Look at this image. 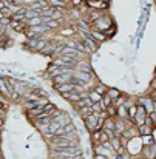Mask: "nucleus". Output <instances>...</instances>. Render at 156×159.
Wrapping results in <instances>:
<instances>
[{"instance_id": "nucleus-4", "label": "nucleus", "mask_w": 156, "mask_h": 159, "mask_svg": "<svg viewBox=\"0 0 156 159\" xmlns=\"http://www.w3.org/2000/svg\"><path fill=\"white\" fill-rule=\"evenodd\" d=\"M102 16H104V12H102V11L90 9V11H88V14H87L85 17H82V19H85V20H87L90 25H93V23H94V22H98V20H99Z\"/></svg>"}, {"instance_id": "nucleus-30", "label": "nucleus", "mask_w": 156, "mask_h": 159, "mask_svg": "<svg viewBox=\"0 0 156 159\" xmlns=\"http://www.w3.org/2000/svg\"><path fill=\"white\" fill-rule=\"evenodd\" d=\"M108 141H110V134H108L105 130H102V131H101V145L105 144V142H108Z\"/></svg>"}, {"instance_id": "nucleus-16", "label": "nucleus", "mask_w": 156, "mask_h": 159, "mask_svg": "<svg viewBox=\"0 0 156 159\" xmlns=\"http://www.w3.org/2000/svg\"><path fill=\"white\" fill-rule=\"evenodd\" d=\"M93 90H94V91H96V93H98L101 98H102V96H105V94H107V91H108V87L99 80V82L94 85V88H93Z\"/></svg>"}, {"instance_id": "nucleus-8", "label": "nucleus", "mask_w": 156, "mask_h": 159, "mask_svg": "<svg viewBox=\"0 0 156 159\" xmlns=\"http://www.w3.org/2000/svg\"><path fill=\"white\" fill-rule=\"evenodd\" d=\"M9 28H12V31H14V33L23 34V33H25V30H26L28 26L25 25V22H16V20H11V25H9Z\"/></svg>"}, {"instance_id": "nucleus-42", "label": "nucleus", "mask_w": 156, "mask_h": 159, "mask_svg": "<svg viewBox=\"0 0 156 159\" xmlns=\"http://www.w3.org/2000/svg\"><path fill=\"white\" fill-rule=\"evenodd\" d=\"M153 77H156V68H155V73H153Z\"/></svg>"}, {"instance_id": "nucleus-9", "label": "nucleus", "mask_w": 156, "mask_h": 159, "mask_svg": "<svg viewBox=\"0 0 156 159\" xmlns=\"http://www.w3.org/2000/svg\"><path fill=\"white\" fill-rule=\"evenodd\" d=\"M0 93L9 101L11 99V91H9V88H8V84H6V80H5V76H0Z\"/></svg>"}, {"instance_id": "nucleus-18", "label": "nucleus", "mask_w": 156, "mask_h": 159, "mask_svg": "<svg viewBox=\"0 0 156 159\" xmlns=\"http://www.w3.org/2000/svg\"><path fill=\"white\" fill-rule=\"evenodd\" d=\"M117 117L119 119H124V120H128V108L125 105L117 107Z\"/></svg>"}, {"instance_id": "nucleus-21", "label": "nucleus", "mask_w": 156, "mask_h": 159, "mask_svg": "<svg viewBox=\"0 0 156 159\" xmlns=\"http://www.w3.org/2000/svg\"><path fill=\"white\" fill-rule=\"evenodd\" d=\"M25 25H26L28 28H31V26H39V25H44V22H42V17H33V19L26 20V22H25Z\"/></svg>"}, {"instance_id": "nucleus-2", "label": "nucleus", "mask_w": 156, "mask_h": 159, "mask_svg": "<svg viewBox=\"0 0 156 159\" xmlns=\"http://www.w3.org/2000/svg\"><path fill=\"white\" fill-rule=\"evenodd\" d=\"M136 101H138V105H144V108L147 110V114L155 113V101H153L149 94H142V96H139Z\"/></svg>"}, {"instance_id": "nucleus-29", "label": "nucleus", "mask_w": 156, "mask_h": 159, "mask_svg": "<svg viewBox=\"0 0 156 159\" xmlns=\"http://www.w3.org/2000/svg\"><path fill=\"white\" fill-rule=\"evenodd\" d=\"M0 25L2 26H5V28H9V25H11V17H2L0 19Z\"/></svg>"}, {"instance_id": "nucleus-38", "label": "nucleus", "mask_w": 156, "mask_h": 159, "mask_svg": "<svg viewBox=\"0 0 156 159\" xmlns=\"http://www.w3.org/2000/svg\"><path fill=\"white\" fill-rule=\"evenodd\" d=\"M73 159H85V155L82 153V155H77V156H74Z\"/></svg>"}, {"instance_id": "nucleus-14", "label": "nucleus", "mask_w": 156, "mask_h": 159, "mask_svg": "<svg viewBox=\"0 0 156 159\" xmlns=\"http://www.w3.org/2000/svg\"><path fill=\"white\" fill-rule=\"evenodd\" d=\"M90 141H91V147L94 148V147H98V145H101V131H93L91 134H90Z\"/></svg>"}, {"instance_id": "nucleus-26", "label": "nucleus", "mask_w": 156, "mask_h": 159, "mask_svg": "<svg viewBox=\"0 0 156 159\" xmlns=\"http://www.w3.org/2000/svg\"><path fill=\"white\" fill-rule=\"evenodd\" d=\"M107 113H108V116L111 117V119H116L117 117V108L114 105H110L107 108Z\"/></svg>"}, {"instance_id": "nucleus-34", "label": "nucleus", "mask_w": 156, "mask_h": 159, "mask_svg": "<svg viewBox=\"0 0 156 159\" xmlns=\"http://www.w3.org/2000/svg\"><path fill=\"white\" fill-rule=\"evenodd\" d=\"M149 96L155 101V104H156V91H153V90H149Z\"/></svg>"}, {"instance_id": "nucleus-44", "label": "nucleus", "mask_w": 156, "mask_h": 159, "mask_svg": "<svg viewBox=\"0 0 156 159\" xmlns=\"http://www.w3.org/2000/svg\"><path fill=\"white\" fill-rule=\"evenodd\" d=\"M63 2H68V0H63Z\"/></svg>"}, {"instance_id": "nucleus-5", "label": "nucleus", "mask_w": 156, "mask_h": 159, "mask_svg": "<svg viewBox=\"0 0 156 159\" xmlns=\"http://www.w3.org/2000/svg\"><path fill=\"white\" fill-rule=\"evenodd\" d=\"M76 71H84V73H91V74H94L91 63H90V62H87L85 59L77 62V65H76Z\"/></svg>"}, {"instance_id": "nucleus-27", "label": "nucleus", "mask_w": 156, "mask_h": 159, "mask_svg": "<svg viewBox=\"0 0 156 159\" xmlns=\"http://www.w3.org/2000/svg\"><path fill=\"white\" fill-rule=\"evenodd\" d=\"M40 12H42V17H51L53 12H54V8H53V6H47V8H44Z\"/></svg>"}, {"instance_id": "nucleus-6", "label": "nucleus", "mask_w": 156, "mask_h": 159, "mask_svg": "<svg viewBox=\"0 0 156 159\" xmlns=\"http://www.w3.org/2000/svg\"><path fill=\"white\" fill-rule=\"evenodd\" d=\"M26 11H28L26 6L17 9V11L11 16V20H16V22H25V20H26Z\"/></svg>"}, {"instance_id": "nucleus-37", "label": "nucleus", "mask_w": 156, "mask_h": 159, "mask_svg": "<svg viewBox=\"0 0 156 159\" xmlns=\"http://www.w3.org/2000/svg\"><path fill=\"white\" fill-rule=\"evenodd\" d=\"M3 8H6V2H5V0H3V2H0V11H2Z\"/></svg>"}, {"instance_id": "nucleus-10", "label": "nucleus", "mask_w": 156, "mask_h": 159, "mask_svg": "<svg viewBox=\"0 0 156 159\" xmlns=\"http://www.w3.org/2000/svg\"><path fill=\"white\" fill-rule=\"evenodd\" d=\"M93 150H94V153H96V155H102V156H107L108 159L111 158V156H114V155H116V152H113V150H107L104 145H98V147H94Z\"/></svg>"}, {"instance_id": "nucleus-7", "label": "nucleus", "mask_w": 156, "mask_h": 159, "mask_svg": "<svg viewBox=\"0 0 156 159\" xmlns=\"http://www.w3.org/2000/svg\"><path fill=\"white\" fill-rule=\"evenodd\" d=\"M56 90L57 94H63V93H70V91H76V85L73 84H63V85H57V87H53Z\"/></svg>"}, {"instance_id": "nucleus-35", "label": "nucleus", "mask_w": 156, "mask_h": 159, "mask_svg": "<svg viewBox=\"0 0 156 159\" xmlns=\"http://www.w3.org/2000/svg\"><path fill=\"white\" fill-rule=\"evenodd\" d=\"M93 159H108V158H107V156H102V155H96V153H94Z\"/></svg>"}, {"instance_id": "nucleus-25", "label": "nucleus", "mask_w": 156, "mask_h": 159, "mask_svg": "<svg viewBox=\"0 0 156 159\" xmlns=\"http://www.w3.org/2000/svg\"><path fill=\"white\" fill-rule=\"evenodd\" d=\"M116 33H117V26H116L114 23H113L111 26H108V28H107V30L104 31V34L107 36V39H108V37H113Z\"/></svg>"}, {"instance_id": "nucleus-39", "label": "nucleus", "mask_w": 156, "mask_h": 159, "mask_svg": "<svg viewBox=\"0 0 156 159\" xmlns=\"http://www.w3.org/2000/svg\"><path fill=\"white\" fill-rule=\"evenodd\" d=\"M34 2H36V0H25V5L28 6V5H31V3H34Z\"/></svg>"}, {"instance_id": "nucleus-20", "label": "nucleus", "mask_w": 156, "mask_h": 159, "mask_svg": "<svg viewBox=\"0 0 156 159\" xmlns=\"http://www.w3.org/2000/svg\"><path fill=\"white\" fill-rule=\"evenodd\" d=\"M107 94H108V96H110V99L114 102L117 98H121V96H122V91H121V90H117V88H108Z\"/></svg>"}, {"instance_id": "nucleus-33", "label": "nucleus", "mask_w": 156, "mask_h": 159, "mask_svg": "<svg viewBox=\"0 0 156 159\" xmlns=\"http://www.w3.org/2000/svg\"><path fill=\"white\" fill-rule=\"evenodd\" d=\"M150 90L156 91V77H153V79H152V82H150Z\"/></svg>"}, {"instance_id": "nucleus-3", "label": "nucleus", "mask_w": 156, "mask_h": 159, "mask_svg": "<svg viewBox=\"0 0 156 159\" xmlns=\"http://www.w3.org/2000/svg\"><path fill=\"white\" fill-rule=\"evenodd\" d=\"M101 114V113H99ZM99 114L98 113H93L91 116H88L85 120H84V125L87 128V131L91 134L93 131H96V127H98V120H99Z\"/></svg>"}, {"instance_id": "nucleus-45", "label": "nucleus", "mask_w": 156, "mask_h": 159, "mask_svg": "<svg viewBox=\"0 0 156 159\" xmlns=\"http://www.w3.org/2000/svg\"><path fill=\"white\" fill-rule=\"evenodd\" d=\"M47 2H50V0H47Z\"/></svg>"}, {"instance_id": "nucleus-32", "label": "nucleus", "mask_w": 156, "mask_h": 159, "mask_svg": "<svg viewBox=\"0 0 156 159\" xmlns=\"http://www.w3.org/2000/svg\"><path fill=\"white\" fill-rule=\"evenodd\" d=\"M12 5L17 6V8H25V0H12Z\"/></svg>"}, {"instance_id": "nucleus-31", "label": "nucleus", "mask_w": 156, "mask_h": 159, "mask_svg": "<svg viewBox=\"0 0 156 159\" xmlns=\"http://www.w3.org/2000/svg\"><path fill=\"white\" fill-rule=\"evenodd\" d=\"M91 110H93V113H102L104 110H102V107H101V102H98V104H94V105L91 107Z\"/></svg>"}, {"instance_id": "nucleus-19", "label": "nucleus", "mask_w": 156, "mask_h": 159, "mask_svg": "<svg viewBox=\"0 0 156 159\" xmlns=\"http://www.w3.org/2000/svg\"><path fill=\"white\" fill-rule=\"evenodd\" d=\"M48 3H50V6L57 8V9H65L68 6V2H63V0H50Z\"/></svg>"}, {"instance_id": "nucleus-12", "label": "nucleus", "mask_w": 156, "mask_h": 159, "mask_svg": "<svg viewBox=\"0 0 156 159\" xmlns=\"http://www.w3.org/2000/svg\"><path fill=\"white\" fill-rule=\"evenodd\" d=\"M153 131H155V128H152V127H149V125H139L138 127V133H139V136L142 138V136H149V134H153Z\"/></svg>"}, {"instance_id": "nucleus-22", "label": "nucleus", "mask_w": 156, "mask_h": 159, "mask_svg": "<svg viewBox=\"0 0 156 159\" xmlns=\"http://www.w3.org/2000/svg\"><path fill=\"white\" fill-rule=\"evenodd\" d=\"M110 142H111V147H113L114 152H117V150L122 147V142H121V138H119V136H113V138L110 139Z\"/></svg>"}, {"instance_id": "nucleus-15", "label": "nucleus", "mask_w": 156, "mask_h": 159, "mask_svg": "<svg viewBox=\"0 0 156 159\" xmlns=\"http://www.w3.org/2000/svg\"><path fill=\"white\" fill-rule=\"evenodd\" d=\"M141 138V136H139ZM141 144H142V147H150V145H153L156 144V139L153 134H149V136H142L141 138Z\"/></svg>"}, {"instance_id": "nucleus-17", "label": "nucleus", "mask_w": 156, "mask_h": 159, "mask_svg": "<svg viewBox=\"0 0 156 159\" xmlns=\"http://www.w3.org/2000/svg\"><path fill=\"white\" fill-rule=\"evenodd\" d=\"M91 37H93L99 45H101L102 42H105V40H108V39H107V36H105L104 33H101V31H91Z\"/></svg>"}, {"instance_id": "nucleus-36", "label": "nucleus", "mask_w": 156, "mask_h": 159, "mask_svg": "<svg viewBox=\"0 0 156 159\" xmlns=\"http://www.w3.org/2000/svg\"><path fill=\"white\" fill-rule=\"evenodd\" d=\"M3 127H5V119H3V117H0V131L3 130Z\"/></svg>"}, {"instance_id": "nucleus-40", "label": "nucleus", "mask_w": 156, "mask_h": 159, "mask_svg": "<svg viewBox=\"0 0 156 159\" xmlns=\"http://www.w3.org/2000/svg\"><path fill=\"white\" fill-rule=\"evenodd\" d=\"M102 2H104V3H108V5L111 3V0H102Z\"/></svg>"}, {"instance_id": "nucleus-46", "label": "nucleus", "mask_w": 156, "mask_h": 159, "mask_svg": "<svg viewBox=\"0 0 156 159\" xmlns=\"http://www.w3.org/2000/svg\"><path fill=\"white\" fill-rule=\"evenodd\" d=\"M0 159H2V156H0Z\"/></svg>"}, {"instance_id": "nucleus-1", "label": "nucleus", "mask_w": 156, "mask_h": 159, "mask_svg": "<svg viewBox=\"0 0 156 159\" xmlns=\"http://www.w3.org/2000/svg\"><path fill=\"white\" fill-rule=\"evenodd\" d=\"M111 25H113L111 17H110V16H107V14H104L98 22H94V23L91 25V31H101V33H104L105 30H107L108 26H111Z\"/></svg>"}, {"instance_id": "nucleus-23", "label": "nucleus", "mask_w": 156, "mask_h": 159, "mask_svg": "<svg viewBox=\"0 0 156 159\" xmlns=\"http://www.w3.org/2000/svg\"><path fill=\"white\" fill-rule=\"evenodd\" d=\"M60 23H62V20H50L47 23V26H48L50 31H59L60 30Z\"/></svg>"}, {"instance_id": "nucleus-13", "label": "nucleus", "mask_w": 156, "mask_h": 159, "mask_svg": "<svg viewBox=\"0 0 156 159\" xmlns=\"http://www.w3.org/2000/svg\"><path fill=\"white\" fill-rule=\"evenodd\" d=\"M77 114H79V117H80L82 120H85L88 116L93 114V110H91V107H82L80 110H77Z\"/></svg>"}, {"instance_id": "nucleus-24", "label": "nucleus", "mask_w": 156, "mask_h": 159, "mask_svg": "<svg viewBox=\"0 0 156 159\" xmlns=\"http://www.w3.org/2000/svg\"><path fill=\"white\" fill-rule=\"evenodd\" d=\"M88 98H90V101H91L93 104H98V102H101V99H102L94 90H88Z\"/></svg>"}, {"instance_id": "nucleus-43", "label": "nucleus", "mask_w": 156, "mask_h": 159, "mask_svg": "<svg viewBox=\"0 0 156 159\" xmlns=\"http://www.w3.org/2000/svg\"><path fill=\"white\" fill-rule=\"evenodd\" d=\"M87 2H98V0H87Z\"/></svg>"}, {"instance_id": "nucleus-11", "label": "nucleus", "mask_w": 156, "mask_h": 159, "mask_svg": "<svg viewBox=\"0 0 156 159\" xmlns=\"http://www.w3.org/2000/svg\"><path fill=\"white\" fill-rule=\"evenodd\" d=\"M145 159H156V144L150 145V147H144V155Z\"/></svg>"}, {"instance_id": "nucleus-41", "label": "nucleus", "mask_w": 156, "mask_h": 159, "mask_svg": "<svg viewBox=\"0 0 156 159\" xmlns=\"http://www.w3.org/2000/svg\"><path fill=\"white\" fill-rule=\"evenodd\" d=\"M5 2H6V3H12V0H5Z\"/></svg>"}, {"instance_id": "nucleus-28", "label": "nucleus", "mask_w": 156, "mask_h": 159, "mask_svg": "<svg viewBox=\"0 0 156 159\" xmlns=\"http://www.w3.org/2000/svg\"><path fill=\"white\" fill-rule=\"evenodd\" d=\"M144 124H145V125H149V127H152V128H156L155 120H153V117H152L150 114H147V116H145V119H144Z\"/></svg>"}]
</instances>
